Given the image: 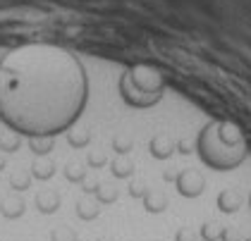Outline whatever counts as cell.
Segmentation results:
<instances>
[{
	"mask_svg": "<svg viewBox=\"0 0 251 241\" xmlns=\"http://www.w3.org/2000/svg\"><path fill=\"white\" fill-rule=\"evenodd\" d=\"M89 81L75 55L55 46H22L0 60V120L29 139L67 131L86 105Z\"/></svg>",
	"mask_w": 251,
	"mask_h": 241,
	"instance_id": "1",
	"label": "cell"
},
{
	"mask_svg": "<svg viewBox=\"0 0 251 241\" xmlns=\"http://www.w3.org/2000/svg\"><path fill=\"white\" fill-rule=\"evenodd\" d=\"M196 153L208 167L218 169V172H227V169H234L244 163L247 146H244L242 131L234 124L211 122L199 134Z\"/></svg>",
	"mask_w": 251,
	"mask_h": 241,
	"instance_id": "2",
	"label": "cell"
},
{
	"mask_svg": "<svg viewBox=\"0 0 251 241\" xmlns=\"http://www.w3.org/2000/svg\"><path fill=\"white\" fill-rule=\"evenodd\" d=\"M163 93H165L163 74L153 67H146V65L132 67L120 79V96L132 108H153L163 98Z\"/></svg>",
	"mask_w": 251,
	"mask_h": 241,
	"instance_id": "3",
	"label": "cell"
},
{
	"mask_svg": "<svg viewBox=\"0 0 251 241\" xmlns=\"http://www.w3.org/2000/svg\"><path fill=\"white\" fill-rule=\"evenodd\" d=\"M177 191H179L182 196H187V198L199 196V193L203 191V177H201V174H196L194 169L182 172V174L177 177Z\"/></svg>",
	"mask_w": 251,
	"mask_h": 241,
	"instance_id": "4",
	"label": "cell"
},
{
	"mask_svg": "<svg viewBox=\"0 0 251 241\" xmlns=\"http://www.w3.org/2000/svg\"><path fill=\"white\" fill-rule=\"evenodd\" d=\"M151 153H153L155 158H168L173 153V144L165 136H158V139L151 141Z\"/></svg>",
	"mask_w": 251,
	"mask_h": 241,
	"instance_id": "5",
	"label": "cell"
}]
</instances>
